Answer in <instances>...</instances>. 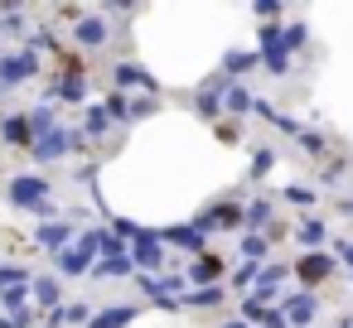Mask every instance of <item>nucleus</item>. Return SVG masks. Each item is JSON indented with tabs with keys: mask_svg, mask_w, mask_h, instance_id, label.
Returning <instances> with one entry per match:
<instances>
[{
	"mask_svg": "<svg viewBox=\"0 0 353 328\" xmlns=\"http://www.w3.org/2000/svg\"><path fill=\"white\" fill-rule=\"evenodd\" d=\"M25 116H30L34 140H39V135H49V131H59V107H54V102H39V107H30Z\"/></svg>",
	"mask_w": 353,
	"mask_h": 328,
	"instance_id": "nucleus-24",
	"label": "nucleus"
},
{
	"mask_svg": "<svg viewBox=\"0 0 353 328\" xmlns=\"http://www.w3.org/2000/svg\"><path fill=\"white\" fill-rule=\"evenodd\" d=\"M261 328H290V323H285V314H281V309H271V314L261 318Z\"/></svg>",
	"mask_w": 353,
	"mask_h": 328,
	"instance_id": "nucleus-44",
	"label": "nucleus"
},
{
	"mask_svg": "<svg viewBox=\"0 0 353 328\" xmlns=\"http://www.w3.org/2000/svg\"><path fill=\"white\" fill-rule=\"evenodd\" d=\"M25 49H30V54H39V49H59V39H54V30H34V34H25Z\"/></svg>",
	"mask_w": 353,
	"mask_h": 328,
	"instance_id": "nucleus-37",
	"label": "nucleus"
},
{
	"mask_svg": "<svg viewBox=\"0 0 353 328\" xmlns=\"http://www.w3.org/2000/svg\"><path fill=\"white\" fill-rule=\"evenodd\" d=\"M25 309H34V304H30V285H20V289H0V314H6V318H20Z\"/></svg>",
	"mask_w": 353,
	"mask_h": 328,
	"instance_id": "nucleus-28",
	"label": "nucleus"
},
{
	"mask_svg": "<svg viewBox=\"0 0 353 328\" xmlns=\"http://www.w3.org/2000/svg\"><path fill=\"white\" fill-rule=\"evenodd\" d=\"M131 261H136V275H165L170 270V256H165V241H160L155 227H145L131 241Z\"/></svg>",
	"mask_w": 353,
	"mask_h": 328,
	"instance_id": "nucleus-5",
	"label": "nucleus"
},
{
	"mask_svg": "<svg viewBox=\"0 0 353 328\" xmlns=\"http://www.w3.org/2000/svg\"><path fill=\"white\" fill-rule=\"evenodd\" d=\"M256 275H261V265H256V261H237V265H232V289H237V294H252Z\"/></svg>",
	"mask_w": 353,
	"mask_h": 328,
	"instance_id": "nucleus-29",
	"label": "nucleus"
},
{
	"mask_svg": "<svg viewBox=\"0 0 353 328\" xmlns=\"http://www.w3.org/2000/svg\"><path fill=\"white\" fill-rule=\"evenodd\" d=\"M223 328H252V323H242V318H228V323H223Z\"/></svg>",
	"mask_w": 353,
	"mask_h": 328,
	"instance_id": "nucleus-46",
	"label": "nucleus"
},
{
	"mask_svg": "<svg viewBox=\"0 0 353 328\" xmlns=\"http://www.w3.org/2000/svg\"><path fill=\"white\" fill-rule=\"evenodd\" d=\"M83 145H88V135H83V131H73V126H59V131L39 135V140L30 145V155H34V164H59L68 150H83Z\"/></svg>",
	"mask_w": 353,
	"mask_h": 328,
	"instance_id": "nucleus-3",
	"label": "nucleus"
},
{
	"mask_svg": "<svg viewBox=\"0 0 353 328\" xmlns=\"http://www.w3.org/2000/svg\"><path fill=\"white\" fill-rule=\"evenodd\" d=\"M30 299H34V309H39V314H54V309H63L59 275H34V280H30Z\"/></svg>",
	"mask_w": 353,
	"mask_h": 328,
	"instance_id": "nucleus-16",
	"label": "nucleus"
},
{
	"mask_svg": "<svg viewBox=\"0 0 353 328\" xmlns=\"http://www.w3.org/2000/svg\"><path fill=\"white\" fill-rule=\"evenodd\" d=\"M136 314H141V304H112V309H97L88 328H126Z\"/></svg>",
	"mask_w": 353,
	"mask_h": 328,
	"instance_id": "nucleus-22",
	"label": "nucleus"
},
{
	"mask_svg": "<svg viewBox=\"0 0 353 328\" xmlns=\"http://www.w3.org/2000/svg\"><path fill=\"white\" fill-rule=\"evenodd\" d=\"M334 328H348V318H339V323H334Z\"/></svg>",
	"mask_w": 353,
	"mask_h": 328,
	"instance_id": "nucleus-48",
	"label": "nucleus"
},
{
	"mask_svg": "<svg viewBox=\"0 0 353 328\" xmlns=\"http://www.w3.org/2000/svg\"><path fill=\"white\" fill-rule=\"evenodd\" d=\"M107 232H112V237H121V241L131 246V241H136L145 227H141V222H131V217H112V222H107Z\"/></svg>",
	"mask_w": 353,
	"mask_h": 328,
	"instance_id": "nucleus-33",
	"label": "nucleus"
},
{
	"mask_svg": "<svg viewBox=\"0 0 353 328\" xmlns=\"http://www.w3.org/2000/svg\"><path fill=\"white\" fill-rule=\"evenodd\" d=\"M237 256H242V261H256V265H266V256H271V241H266V232H247V237L237 241Z\"/></svg>",
	"mask_w": 353,
	"mask_h": 328,
	"instance_id": "nucleus-26",
	"label": "nucleus"
},
{
	"mask_svg": "<svg viewBox=\"0 0 353 328\" xmlns=\"http://www.w3.org/2000/svg\"><path fill=\"white\" fill-rule=\"evenodd\" d=\"M0 140H6V145H15V150H30V145H34L30 116H0Z\"/></svg>",
	"mask_w": 353,
	"mask_h": 328,
	"instance_id": "nucleus-19",
	"label": "nucleus"
},
{
	"mask_svg": "<svg viewBox=\"0 0 353 328\" xmlns=\"http://www.w3.org/2000/svg\"><path fill=\"white\" fill-rule=\"evenodd\" d=\"M49 179L44 174H15L10 184H6V203L10 208H25V212H34V217H44V222H54V203H49Z\"/></svg>",
	"mask_w": 353,
	"mask_h": 328,
	"instance_id": "nucleus-1",
	"label": "nucleus"
},
{
	"mask_svg": "<svg viewBox=\"0 0 353 328\" xmlns=\"http://www.w3.org/2000/svg\"><path fill=\"white\" fill-rule=\"evenodd\" d=\"M343 169H348V160H329V164H324V184H334Z\"/></svg>",
	"mask_w": 353,
	"mask_h": 328,
	"instance_id": "nucleus-42",
	"label": "nucleus"
},
{
	"mask_svg": "<svg viewBox=\"0 0 353 328\" xmlns=\"http://www.w3.org/2000/svg\"><path fill=\"white\" fill-rule=\"evenodd\" d=\"M290 237L300 241V251H324V237H329V222L324 217H300L290 227Z\"/></svg>",
	"mask_w": 353,
	"mask_h": 328,
	"instance_id": "nucleus-18",
	"label": "nucleus"
},
{
	"mask_svg": "<svg viewBox=\"0 0 353 328\" xmlns=\"http://www.w3.org/2000/svg\"><path fill=\"white\" fill-rule=\"evenodd\" d=\"M223 299H228L223 285H203V289H189V294L179 299V309H199V314H208V309H218Z\"/></svg>",
	"mask_w": 353,
	"mask_h": 328,
	"instance_id": "nucleus-21",
	"label": "nucleus"
},
{
	"mask_svg": "<svg viewBox=\"0 0 353 328\" xmlns=\"http://www.w3.org/2000/svg\"><path fill=\"white\" fill-rule=\"evenodd\" d=\"M276 169V150L271 145H256V155H252V179H261V174H271Z\"/></svg>",
	"mask_w": 353,
	"mask_h": 328,
	"instance_id": "nucleus-35",
	"label": "nucleus"
},
{
	"mask_svg": "<svg viewBox=\"0 0 353 328\" xmlns=\"http://www.w3.org/2000/svg\"><path fill=\"white\" fill-rule=\"evenodd\" d=\"M256 58H261V68H266L271 78H285V73H290L285 30H276V25H261V34H256Z\"/></svg>",
	"mask_w": 353,
	"mask_h": 328,
	"instance_id": "nucleus-4",
	"label": "nucleus"
},
{
	"mask_svg": "<svg viewBox=\"0 0 353 328\" xmlns=\"http://www.w3.org/2000/svg\"><path fill=\"white\" fill-rule=\"evenodd\" d=\"M218 135H223V140H242V126H237V121H223Z\"/></svg>",
	"mask_w": 353,
	"mask_h": 328,
	"instance_id": "nucleus-43",
	"label": "nucleus"
},
{
	"mask_svg": "<svg viewBox=\"0 0 353 328\" xmlns=\"http://www.w3.org/2000/svg\"><path fill=\"white\" fill-rule=\"evenodd\" d=\"M49 97H54V102H68V107H83V102H88V68H83V58L63 54V68L54 73Z\"/></svg>",
	"mask_w": 353,
	"mask_h": 328,
	"instance_id": "nucleus-2",
	"label": "nucleus"
},
{
	"mask_svg": "<svg viewBox=\"0 0 353 328\" xmlns=\"http://www.w3.org/2000/svg\"><path fill=\"white\" fill-rule=\"evenodd\" d=\"M285 203H295V208H314V203H319V188H310V184H290V188H285Z\"/></svg>",
	"mask_w": 353,
	"mask_h": 328,
	"instance_id": "nucleus-32",
	"label": "nucleus"
},
{
	"mask_svg": "<svg viewBox=\"0 0 353 328\" xmlns=\"http://www.w3.org/2000/svg\"><path fill=\"white\" fill-rule=\"evenodd\" d=\"M213 83H218V92H223V111H228V116H232V121H242V116H247V111H252V102H256V97H252V92H247V87H242V83H228V78H223V73H218V78H213Z\"/></svg>",
	"mask_w": 353,
	"mask_h": 328,
	"instance_id": "nucleus-15",
	"label": "nucleus"
},
{
	"mask_svg": "<svg viewBox=\"0 0 353 328\" xmlns=\"http://www.w3.org/2000/svg\"><path fill=\"white\" fill-rule=\"evenodd\" d=\"M34 275L25 270V265H0V289H20V285H30Z\"/></svg>",
	"mask_w": 353,
	"mask_h": 328,
	"instance_id": "nucleus-34",
	"label": "nucleus"
},
{
	"mask_svg": "<svg viewBox=\"0 0 353 328\" xmlns=\"http://www.w3.org/2000/svg\"><path fill=\"white\" fill-rule=\"evenodd\" d=\"M92 275H97V280H131V275H136V261H131V251H126V256H117V261H97Z\"/></svg>",
	"mask_w": 353,
	"mask_h": 328,
	"instance_id": "nucleus-27",
	"label": "nucleus"
},
{
	"mask_svg": "<svg viewBox=\"0 0 353 328\" xmlns=\"http://www.w3.org/2000/svg\"><path fill=\"white\" fill-rule=\"evenodd\" d=\"M276 309L285 314L290 328H310V323L319 318V294H314V289H295V294H285Z\"/></svg>",
	"mask_w": 353,
	"mask_h": 328,
	"instance_id": "nucleus-9",
	"label": "nucleus"
},
{
	"mask_svg": "<svg viewBox=\"0 0 353 328\" xmlns=\"http://www.w3.org/2000/svg\"><path fill=\"white\" fill-rule=\"evenodd\" d=\"M102 107H107L112 126H126V121H131V102H126V92H117V87H112V97H107Z\"/></svg>",
	"mask_w": 353,
	"mask_h": 328,
	"instance_id": "nucleus-31",
	"label": "nucleus"
},
{
	"mask_svg": "<svg viewBox=\"0 0 353 328\" xmlns=\"http://www.w3.org/2000/svg\"><path fill=\"white\" fill-rule=\"evenodd\" d=\"M112 87H117V92H126V87H145V97H160L155 73H145V68H141V63H131V58L112 63Z\"/></svg>",
	"mask_w": 353,
	"mask_h": 328,
	"instance_id": "nucleus-10",
	"label": "nucleus"
},
{
	"mask_svg": "<svg viewBox=\"0 0 353 328\" xmlns=\"http://www.w3.org/2000/svg\"><path fill=\"white\" fill-rule=\"evenodd\" d=\"M310 44V25H290L285 30V49H305Z\"/></svg>",
	"mask_w": 353,
	"mask_h": 328,
	"instance_id": "nucleus-39",
	"label": "nucleus"
},
{
	"mask_svg": "<svg viewBox=\"0 0 353 328\" xmlns=\"http://www.w3.org/2000/svg\"><path fill=\"white\" fill-rule=\"evenodd\" d=\"M295 140H300V145H305V155H314V160H319V155H324V150H329V140H324V135H319V131H310V126H305V131H300V135H295Z\"/></svg>",
	"mask_w": 353,
	"mask_h": 328,
	"instance_id": "nucleus-36",
	"label": "nucleus"
},
{
	"mask_svg": "<svg viewBox=\"0 0 353 328\" xmlns=\"http://www.w3.org/2000/svg\"><path fill=\"white\" fill-rule=\"evenodd\" d=\"M155 111H160V97H136L131 102V121H150Z\"/></svg>",
	"mask_w": 353,
	"mask_h": 328,
	"instance_id": "nucleus-38",
	"label": "nucleus"
},
{
	"mask_svg": "<svg viewBox=\"0 0 353 328\" xmlns=\"http://www.w3.org/2000/svg\"><path fill=\"white\" fill-rule=\"evenodd\" d=\"M73 237H78V227L68 222V217H54V222H39L34 227V246H44V251H63V246H73Z\"/></svg>",
	"mask_w": 353,
	"mask_h": 328,
	"instance_id": "nucleus-12",
	"label": "nucleus"
},
{
	"mask_svg": "<svg viewBox=\"0 0 353 328\" xmlns=\"http://www.w3.org/2000/svg\"><path fill=\"white\" fill-rule=\"evenodd\" d=\"M194 227H199L203 237H208V232H242V203H237V198H223V203H213L208 212H199Z\"/></svg>",
	"mask_w": 353,
	"mask_h": 328,
	"instance_id": "nucleus-8",
	"label": "nucleus"
},
{
	"mask_svg": "<svg viewBox=\"0 0 353 328\" xmlns=\"http://www.w3.org/2000/svg\"><path fill=\"white\" fill-rule=\"evenodd\" d=\"M252 10H256V20H271V25L281 20V6H276V0H256Z\"/></svg>",
	"mask_w": 353,
	"mask_h": 328,
	"instance_id": "nucleus-40",
	"label": "nucleus"
},
{
	"mask_svg": "<svg viewBox=\"0 0 353 328\" xmlns=\"http://www.w3.org/2000/svg\"><path fill=\"white\" fill-rule=\"evenodd\" d=\"M160 241H165V246H179V251H189V261L208 251V237H203L194 222H184V227H165V232H160Z\"/></svg>",
	"mask_w": 353,
	"mask_h": 328,
	"instance_id": "nucleus-14",
	"label": "nucleus"
},
{
	"mask_svg": "<svg viewBox=\"0 0 353 328\" xmlns=\"http://www.w3.org/2000/svg\"><path fill=\"white\" fill-rule=\"evenodd\" d=\"M39 78V54L20 49V54H0V92H15L25 83Z\"/></svg>",
	"mask_w": 353,
	"mask_h": 328,
	"instance_id": "nucleus-6",
	"label": "nucleus"
},
{
	"mask_svg": "<svg viewBox=\"0 0 353 328\" xmlns=\"http://www.w3.org/2000/svg\"><path fill=\"white\" fill-rule=\"evenodd\" d=\"M334 261H339V265H348V270H353V241H348V237H343V241H339V246H334Z\"/></svg>",
	"mask_w": 353,
	"mask_h": 328,
	"instance_id": "nucleus-41",
	"label": "nucleus"
},
{
	"mask_svg": "<svg viewBox=\"0 0 353 328\" xmlns=\"http://www.w3.org/2000/svg\"><path fill=\"white\" fill-rule=\"evenodd\" d=\"M0 328H15V318H6V314H0Z\"/></svg>",
	"mask_w": 353,
	"mask_h": 328,
	"instance_id": "nucleus-47",
	"label": "nucleus"
},
{
	"mask_svg": "<svg viewBox=\"0 0 353 328\" xmlns=\"http://www.w3.org/2000/svg\"><path fill=\"white\" fill-rule=\"evenodd\" d=\"M348 328H353V318H348Z\"/></svg>",
	"mask_w": 353,
	"mask_h": 328,
	"instance_id": "nucleus-50",
	"label": "nucleus"
},
{
	"mask_svg": "<svg viewBox=\"0 0 353 328\" xmlns=\"http://www.w3.org/2000/svg\"><path fill=\"white\" fill-rule=\"evenodd\" d=\"M194 111H199L203 121H218V116H223V92H218V83H208V87L194 92Z\"/></svg>",
	"mask_w": 353,
	"mask_h": 328,
	"instance_id": "nucleus-23",
	"label": "nucleus"
},
{
	"mask_svg": "<svg viewBox=\"0 0 353 328\" xmlns=\"http://www.w3.org/2000/svg\"><path fill=\"white\" fill-rule=\"evenodd\" d=\"M107 34H112V30H107L102 15H83V20L73 25V44H78V49H102Z\"/></svg>",
	"mask_w": 353,
	"mask_h": 328,
	"instance_id": "nucleus-17",
	"label": "nucleus"
},
{
	"mask_svg": "<svg viewBox=\"0 0 353 328\" xmlns=\"http://www.w3.org/2000/svg\"><path fill=\"white\" fill-rule=\"evenodd\" d=\"M271 222H276V203H271V198H252V203L242 208V227H247V232H266Z\"/></svg>",
	"mask_w": 353,
	"mask_h": 328,
	"instance_id": "nucleus-20",
	"label": "nucleus"
},
{
	"mask_svg": "<svg viewBox=\"0 0 353 328\" xmlns=\"http://www.w3.org/2000/svg\"><path fill=\"white\" fill-rule=\"evenodd\" d=\"M78 131H83V135H88V140H102V135H107V131H112V116H107V107H102V102H92V107H88V116H83V126H78Z\"/></svg>",
	"mask_w": 353,
	"mask_h": 328,
	"instance_id": "nucleus-25",
	"label": "nucleus"
},
{
	"mask_svg": "<svg viewBox=\"0 0 353 328\" xmlns=\"http://www.w3.org/2000/svg\"><path fill=\"white\" fill-rule=\"evenodd\" d=\"M339 212H343V217H353V198H348V193L339 198Z\"/></svg>",
	"mask_w": 353,
	"mask_h": 328,
	"instance_id": "nucleus-45",
	"label": "nucleus"
},
{
	"mask_svg": "<svg viewBox=\"0 0 353 328\" xmlns=\"http://www.w3.org/2000/svg\"><path fill=\"white\" fill-rule=\"evenodd\" d=\"M256 63H261L256 54H228V58H223V78H228V83H237V78H242L247 68H256Z\"/></svg>",
	"mask_w": 353,
	"mask_h": 328,
	"instance_id": "nucleus-30",
	"label": "nucleus"
},
{
	"mask_svg": "<svg viewBox=\"0 0 353 328\" xmlns=\"http://www.w3.org/2000/svg\"><path fill=\"white\" fill-rule=\"evenodd\" d=\"M348 285H353V270H348Z\"/></svg>",
	"mask_w": 353,
	"mask_h": 328,
	"instance_id": "nucleus-49",
	"label": "nucleus"
},
{
	"mask_svg": "<svg viewBox=\"0 0 353 328\" xmlns=\"http://www.w3.org/2000/svg\"><path fill=\"white\" fill-rule=\"evenodd\" d=\"M339 270V261L329 256V251H300L295 261H290V275L305 285V289H314V285H324L329 275Z\"/></svg>",
	"mask_w": 353,
	"mask_h": 328,
	"instance_id": "nucleus-7",
	"label": "nucleus"
},
{
	"mask_svg": "<svg viewBox=\"0 0 353 328\" xmlns=\"http://www.w3.org/2000/svg\"><path fill=\"white\" fill-rule=\"evenodd\" d=\"M285 280H290V265L266 261L261 275H256V285H252V299H261V304H281V285H285Z\"/></svg>",
	"mask_w": 353,
	"mask_h": 328,
	"instance_id": "nucleus-11",
	"label": "nucleus"
},
{
	"mask_svg": "<svg viewBox=\"0 0 353 328\" xmlns=\"http://www.w3.org/2000/svg\"><path fill=\"white\" fill-rule=\"evenodd\" d=\"M223 270H228V261H223V256H213V251H203V256H194V261H189L184 280H189L194 289H203V285H223Z\"/></svg>",
	"mask_w": 353,
	"mask_h": 328,
	"instance_id": "nucleus-13",
	"label": "nucleus"
}]
</instances>
